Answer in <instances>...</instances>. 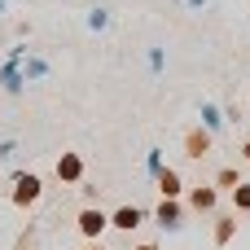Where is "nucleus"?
<instances>
[{"instance_id":"f257e3e1","label":"nucleus","mask_w":250,"mask_h":250,"mask_svg":"<svg viewBox=\"0 0 250 250\" xmlns=\"http://www.w3.org/2000/svg\"><path fill=\"white\" fill-rule=\"evenodd\" d=\"M35 189H40L35 180H22V185H18V198H35Z\"/></svg>"},{"instance_id":"f03ea898","label":"nucleus","mask_w":250,"mask_h":250,"mask_svg":"<svg viewBox=\"0 0 250 250\" xmlns=\"http://www.w3.org/2000/svg\"><path fill=\"white\" fill-rule=\"evenodd\" d=\"M237 198H242V202H246V207H250V185H246V189H242V193H237Z\"/></svg>"}]
</instances>
